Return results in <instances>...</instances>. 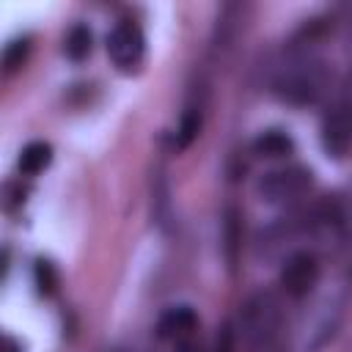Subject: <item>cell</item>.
I'll list each match as a JSON object with an SVG mask.
<instances>
[{
  "instance_id": "6da1fadb",
  "label": "cell",
  "mask_w": 352,
  "mask_h": 352,
  "mask_svg": "<svg viewBox=\"0 0 352 352\" xmlns=\"http://www.w3.org/2000/svg\"><path fill=\"white\" fill-rule=\"evenodd\" d=\"M248 352H286V316L272 292L253 294L239 314Z\"/></svg>"
},
{
  "instance_id": "7a4b0ae2",
  "label": "cell",
  "mask_w": 352,
  "mask_h": 352,
  "mask_svg": "<svg viewBox=\"0 0 352 352\" xmlns=\"http://www.w3.org/2000/svg\"><path fill=\"white\" fill-rule=\"evenodd\" d=\"M275 94L283 99V102H292V104H311L322 96L324 85H327V69L324 63L319 60H300V63H292L286 66L275 82H272Z\"/></svg>"
},
{
  "instance_id": "3957f363",
  "label": "cell",
  "mask_w": 352,
  "mask_h": 352,
  "mask_svg": "<svg viewBox=\"0 0 352 352\" xmlns=\"http://www.w3.org/2000/svg\"><path fill=\"white\" fill-rule=\"evenodd\" d=\"M314 184L311 170L305 168H283V170H272L258 182V195L267 204H289L302 198Z\"/></svg>"
},
{
  "instance_id": "277c9868",
  "label": "cell",
  "mask_w": 352,
  "mask_h": 352,
  "mask_svg": "<svg viewBox=\"0 0 352 352\" xmlns=\"http://www.w3.org/2000/svg\"><path fill=\"white\" fill-rule=\"evenodd\" d=\"M107 55L121 72H132L140 66L146 55V38L135 22H118L107 36Z\"/></svg>"
},
{
  "instance_id": "5b68a950",
  "label": "cell",
  "mask_w": 352,
  "mask_h": 352,
  "mask_svg": "<svg viewBox=\"0 0 352 352\" xmlns=\"http://www.w3.org/2000/svg\"><path fill=\"white\" fill-rule=\"evenodd\" d=\"M319 280V264L308 250L292 253L280 267V286L289 297H305Z\"/></svg>"
},
{
  "instance_id": "8992f818",
  "label": "cell",
  "mask_w": 352,
  "mask_h": 352,
  "mask_svg": "<svg viewBox=\"0 0 352 352\" xmlns=\"http://www.w3.org/2000/svg\"><path fill=\"white\" fill-rule=\"evenodd\" d=\"M322 146L327 157L341 160L352 148V110L341 102L322 121Z\"/></svg>"
},
{
  "instance_id": "52a82bcc",
  "label": "cell",
  "mask_w": 352,
  "mask_h": 352,
  "mask_svg": "<svg viewBox=\"0 0 352 352\" xmlns=\"http://www.w3.org/2000/svg\"><path fill=\"white\" fill-rule=\"evenodd\" d=\"M195 327H198V314H195L190 305H173V308H168V311L160 316V322H157L160 338H173V341L192 336Z\"/></svg>"
},
{
  "instance_id": "ba28073f",
  "label": "cell",
  "mask_w": 352,
  "mask_h": 352,
  "mask_svg": "<svg viewBox=\"0 0 352 352\" xmlns=\"http://www.w3.org/2000/svg\"><path fill=\"white\" fill-rule=\"evenodd\" d=\"M239 245H242V217H239L236 206H228L226 220H223V250H226V258H228L231 270L239 261Z\"/></svg>"
},
{
  "instance_id": "9c48e42d",
  "label": "cell",
  "mask_w": 352,
  "mask_h": 352,
  "mask_svg": "<svg viewBox=\"0 0 352 352\" xmlns=\"http://www.w3.org/2000/svg\"><path fill=\"white\" fill-rule=\"evenodd\" d=\"M50 162H52V146L44 143V140H33V143H28V146L22 148V154H19V170H22L25 176H36V173H41Z\"/></svg>"
},
{
  "instance_id": "30bf717a",
  "label": "cell",
  "mask_w": 352,
  "mask_h": 352,
  "mask_svg": "<svg viewBox=\"0 0 352 352\" xmlns=\"http://www.w3.org/2000/svg\"><path fill=\"white\" fill-rule=\"evenodd\" d=\"M253 151L258 157H286V154L294 151V140L286 132L270 129V132H264V135H258L253 140Z\"/></svg>"
},
{
  "instance_id": "8fae6325",
  "label": "cell",
  "mask_w": 352,
  "mask_h": 352,
  "mask_svg": "<svg viewBox=\"0 0 352 352\" xmlns=\"http://www.w3.org/2000/svg\"><path fill=\"white\" fill-rule=\"evenodd\" d=\"M66 55L72 58V60H82V58H88V52H91V30L85 28V25H74L69 33H66Z\"/></svg>"
},
{
  "instance_id": "7c38bea8",
  "label": "cell",
  "mask_w": 352,
  "mask_h": 352,
  "mask_svg": "<svg viewBox=\"0 0 352 352\" xmlns=\"http://www.w3.org/2000/svg\"><path fill=\"white\" fill-rule=\"evenodd\" d=\"M201 132V113L195 107H190L184 116H182V124H179V132H176V146L179 148H187Z\"/></svg>"
},
{
  "instance_id": "4fadbf2b",
  "label": "cell",
  "mask_w": 352,
  "mask_h": 352,
  "mask_svg": "<svg viewBox=\"0 0 352 352\" xmlns=\"http://www.w3.org/2000/svg\"><path fill=\"white\" fill-rule=\"evenodd\" d=\"M28 52H30V38H14L11 44H6V50H3V66H6V72H16L25 63Z\"/></svg>"
},
{
  "instance_id": "5bb4252c",
  "label": "cell",
  "mask_w": 352,
  "mask_h": 352,
  "mask_svg": "<svg viewBox=\"0 0 352 352\" xmlns=\"http://www.w3.org/2000/svg\"><path fill=\"white\" fill-rule=\"evenodd\" d=\"M33 278H36L38 294H55V289H58V272H55V267L50 261L38 258L36 267H33Z\"/></svg>"
},
{
  "instance_id": "9a60e30c",
  "label": "cell",
  "mask_w": 352,
  "mask_h": 352,
  "mask_svg": "<svg viewBox=\"0 0 352 352\" xmlns=\"http://www.w3.org/2000/svg\"><path fill=\"white\" fill-rule=\"evenodd\" d=\"M214 352H236V333L231 322H223L217 330V341H214Z\"/></svg>"
},
{
  "instance_id": "2e32d148",
  "label": "cell",
  "mask_w": 352,
  "mask_h": 352,
  "mask_svg": "<svg viewBox=\"0 0 352 352\" xmlns=\"http://www.w3.org/2000/svg\"><path fill=\"white\" fill-rule=\"evenodd\" d=\"M173 352H204V349H201V341H195L192 336H187V338L173 341Z\"/></svg>"
},
{
  "instance_id": "e0dca14e",
  "label": "cell",
  "mask_w": 352,
  "mask_h": 352,
  "mask_svg": "<svg viewBox=\"0 0 352 352\" xmlns=\"http://www.w3.org/2000/svg\"><path fill=\"white\" fill-rule=\"evenodd\" d=\"M0 352H22V346H19L11 336H6V338H3V349H0Z\"/></svg>"
},
{
  "instance_id": "ac0fdd59",
  "label": "cell",
  "mask_w": 352,
  "mask_h": 352,
  "mask_svg": "<svg viewBox=\"0 0 352 352\" xmlns=\"http://www.w3.org/2000/svg\"><path fill=\"white\" fill-rule=\"evenodd\" d=\"M344 104L352 110V80H349V85H346V99H344Z\"/></svg>"
}]
</instances>
